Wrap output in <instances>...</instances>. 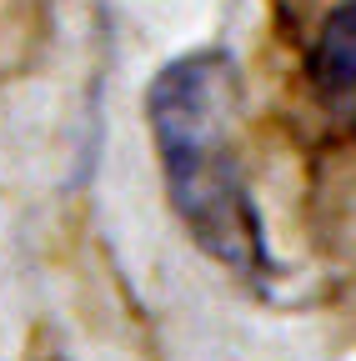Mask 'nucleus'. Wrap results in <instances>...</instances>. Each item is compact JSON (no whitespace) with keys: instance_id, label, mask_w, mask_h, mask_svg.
<instances>
[{"instance_id":"f03ea898","label":"nucleus","mask_w":356,"mask_h":361,"mask_svg":"<svg viewBox=\"0 0 356 361\" xmlns=\"http://www.w3.org/2000/svg\"><path fill=\"white\" fill-rule=\"evenodd\" d=\"M311 90L326 116L356 135V0H341L321 20L311 45Z\"/></svg>"},{"instance_id":"f257e3e1","label":"nucleus","mask_w":356,"mask_h":361,"mask_svg":"<svg viewBox=\"0 0 356 361\" xmlns=\"http://www.w3.org/2000/svg\"><path fill=\"white\" fill-rule=\"evenodd\" d=\"M146 126L166 201L186 236L231 271L261 281L271 251L241 161V66L221 45L166 61L146 85Z\"/></svg>"}]
</instances>
